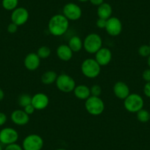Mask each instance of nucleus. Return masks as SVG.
<instances>
[{
	"label": "nucleus",
	"instance_id": "obj_19",
	"mask_svg": "<svg viewBox=\"0 0 150 150\" xmlns=\"http://www.w3.org/2000/svg\"><path fill=\"white\" fill-rule=\"evenodd\" d=\"M112 9L109 3L104 2L97 8V16L99 18L108 20L112 16Z\"/></svg>",
	"mask_w": 150,
	"mask_h": 150
},
{
	"label": "nucleus",
	"instance_id": "obj_36",
	"mask_svg": "<svg viewBox=\"0 0 150 150\" xmlns=\"http://www.w3.org/2000/svg\"><path fill=\"white\" fill-rule=\"evenodd\" d=\"M4 97H5V92L2 88H0V101L3 100Z\"/></svg>",
	"mask_w": 150,
	"mask_h": 150
},
{
	"label": "nucleus",
	"instance_id": "obj_4",
	"mask_svg": "<svg viewBox=\"0 0 150 150\" xmlns=\"http://www.w3.org/2000/svg\"><path fill=\"white\" fill-rule=\"evenodd\" d=\"M105 102L99 96H91L85 102V108L89 114L99 116L105 110Z\"/></svg>",
	"mask_w": 150,
	"mask_h": 150
},
{
	"label": "nucleus",
	"instance_id": "obj_18",
	"mask_svg": "<svg viewBox=\"0 0 150 150\" xmlns=\"http://www.w3.org/2000/svg\"><path fill=\"white\" fill-rule=\"evenodd\" d=\"M73 92L74 96L80 100H86L88 98L91 96L90 88L86 85L76 86Z\"/></svg>",
	"mask_w": 150,
	"mask_h": 150
},
{
	"label": "nucleus",
	"instance_id": "obj_11",
	"mask_svg": "<svg viewBox=\"0 0 150 150\" xmlns=\"http://www.w3.org/2000/svg\"><path fill=\"white\" fill-rule=\"evenodd\" d=\"M105 30L110 36H118L122 32V23L117 17H112L107 20Z\"/></svg>",
	"mask_w": 150,
	"mask_h": 150
},
{
	"label": "nucleus",
	"instance_id": "obj_12",
	"mask_svg": "<svg viewBox=\"0 0 150 150\" xmlns=\"http://www.w3.org/2000/svg\"><path fill=\"white\" fill-rule=\"evenodd\" d=\"M50 103L48 96L44 93H37L32 96V105L35 110H41L47 108Z\"/></svg>",
	"mask_w": 150,
	"mask_h": 150
},
{
	"label": "nucleus",
	"instance_id": "obj_35",
	"mask_svg": "<svg viewBox=\"0 0 150 150\" xmlns=\"http://www.w3.org/2000/svg\"><path fill=\"white\" fill-rule=\"evenodd\" d=\"M89 2H91V4L94 5V6L99 7V5L104 3V0H89Z\"/></svg>",
	"mask_w": 150,
	"mask_h": 150
},
{
	"label": "nucleus",
	"instance_id": "obj_1",
	"mask_svg": "<svg viewBox=\"0 0 150 150\" xmlns=\"http://www.w3.org/2000/svg\"><path fill=\"white\" fill-rule=\"evenodd\" d=\"M69 27V21L63 14H56L52 16L48 23L50 33L54 36H61L67 32Z\"/></svg>",
	"mask_w": 150,
	"mask_h": 150
},
{
	"label": "nucleus",
	"instance_id": "obj_17",
	"mask_svg": "<svg viewBox=\"0 0 150 150\" xmlns=\"http://www.w3.org/2000/svg\"><path fill=\"white\" fill-rule=\"evenodd\" d=\"M56 54L60 60L63 61H69L73 57V52L68 44H61L56 50Z\"/></svg>",
	"mask_w": 150,
	"mask_h": 150
},
{
	"label": "nucleus",
	"instance_id": "obj_24",
	"mask_svg": "<svg viewBox=\"0 0 150 150\" xmlns=\"http://www.w3.org/2000/svg\"><path fill=\"white\" fill-rule=\"evenodd\" d=\"M18 102L20 107L23 108H25L26 106L32 103V96L27 93H23V94L20 95L18 97Z\"/></svg>",
	"mask_w": 150,
	"mask_h": 150
},
{
	"label": "nucleus",
	"instance_id": "obj_8",
	"mask_svg": "<svg viewBox=\"0 0 150 150\" xmlns=\"http://www.w3.org/2000/svg\"><path fill=\"white\" fill-rule=\"evenodd\" d=\"M82 9L78 5L69 2L66 4L63 8V14L69 21H77L82 16Z\"/></svg>",
	"mask_w": 150,
	"mask_h": 150
},
{
	"label": "nucleus",
	"instance_id": "obj_15",
	"mask_svg": "<svg viewBox=\"0 0 150 150\" xmlns=\"http://www.w3.org/2000/svg\"><path fill=\"white\" fill-rule=\"evenodd\" d=\"M112 91L115 96L121 100H125L130 94L129 86L122 81H119L115 83Z\"/></svg>",
	"mask_w": 150,
	"mask_h": 150
},
{
	"label": "nucleus",
	"instance_id": "obj_20",
	"mask_svg": "<svg viewBox=\"0 0 150 150\" xmlns=\"http://www.w3.org/2000/svg\"><path fill=\"white\" fill-rule=\"evenodd\" d=\"M69 47L73 52H79L83 48V41L79 36H72L69 41Z\"/></svg>",
	"mask_w": 150,
	"mask_h": 150
},
{
	"label": "nucleus",
	"instance_id": "obj_32",
	"mask_svg": "<svg viewBox=\"0 0 150 150\" xmlns=\"http://www.w3.org/2000/svg\"><path fill=\"white\" fill-rule=\"evenodd\" d=\"M24 110L25 111V112L27 114H28L29 116H30V115H32L34 113L35 109V108L33 107V105H32V104H30V105H28L27 106H26L25 108H24Z\"/></svg>",
	"mask_w": 150,
	"mask_h": 150
},
{
	"label": "nucleus",
	"instance_id": "obj_13",
	"mask_svg": "<svg viewBox=\"0 0 150 150\" xmlns=\"http://www.w3.org/2000/svg\"><path fill=\"white\" fill-rule=\"evenodd\" d=\"M95 60L101 66L108 65L112 60V52L107 47H102L95 54Z\"/></svg>",
	"mask_w": 150,
	"mask_h": 150
},
{
	"label": "nucleus",
	"instance_id": "obj_42",
	"mask_svg": "<svg viewBox=\"0 0 150 150\" xmlns=\"http://www.w3.org/2000/svg\"><path fill=\"white\" fill-rule=\"evenodd\" d=\"M149 113H150V112H149Z\"/></svg>",
	"mask_w": 150,
	"mask_h": 150
},
{
	"label": "nucleus",
	"instance_id": "obj_40",
	"mask_svg": "<svg viewBox=\"0 0 150 150\" xmlns=\"http://www.w3.org/2000/svg\"><path fill=\"white\" fill-rule=\"evenodd\" d=\"M0 150H4L3 148H2V145H1V144H0Z\"/></svg>",
	"mask_w": 150,
	"mask_h": 150
},
{
	"label": "nucleus",
	"instance_id": "obj_33",
	"mask_svg": "<svg viewBox=\"0 0 150 150\" xmlns=\"http://www.w3.org/2000/svg\"><path fill=\"white\" fill-rule=\"evenodd\" d=\"M144 93L146 97L150 98V82L146 83L144 86Z\"/></svg>",
	"mask_w": 150,
	"mask_h": 150
},
{
	"label": "nucleus",
	"instance_id": "obj_30",
	"mask_svg": "<svg viewBox=\"0 0 150 150\" xmlns=\"http://www.w3.org/2000/svg\"><path fill=\"white\" fill-rule=\"evenodd\" d=\"M18 26H17L16 24H14V23L11 22V24H8V33H11V34H13V33H16L17 30H18Z\"/></svg>",
	"mask_w": 150,
	"mask_h": 150
},
{
	"label": "nucleus",
	"instance_id": "obj_28",
	"mask_svg": "<svg viewBox=\"0 0 150 150\" xmlns=\"http://www.w3.org/2000/svg\"><path fill=\"white\" fill-rule=\"evenodd\" d=\"M4 150H24V149H23L21 146H20L19 144L15 143V144H10V145L6 146Z\"/></svg>",
	"mask_w": 150,
	"mask_h": 150
},
{
	"label": "nucleus",
	"instance_id": "obj_6",
	"mask_svg": "<svg viewBox=\"0 0 150 150\" xmlns=\"http://www.w3.org/2000/svg\"><path fill=\"white\" fill-rule=\"evenodd\" d=\"M21 146L24 150H41L44 140L38 134H30L24 138Z\"/></svg>",
	"mask_w": 150,
	"mask_h": 150
},
{
	"label": "nucleus",
	"instance_id": "obj_31",
	"mask_svg": "<svg viewBox=\"0 0 150 150\" xmlns=\"http://www.w3.org/2000/svg\"><path fill=\"white\" fill-rule=\"evenodd\" d=\"M142 77L144 79V81H146V83H148L150 82V69H146L144 71L142 74Z\"/></svg>",
	"mask_w": 150,
	"mask_h": 150
},
{
	"label": "nucleus",
	"instance_id": "obj_39",
	"mask_svg": "<svg viewBox=\"0 0 150 150\" xmlns=\"http://www.w3.org/2000/svg\"><path fill=\"white\" fill-rule=\"evenodd\" d=\"M55 150H67V149H63V148H59V149H55Z\"/></svg>",
	"mask_w": 150,
	"mask_h": 150
},
{
	"label": "nucleus",
	"instance_id": "obj_34",
	"mask_svg": "<svg viewBox=\"0 0 150 150\" xmlns=\"http://www.w3.org/2000/svg\"><path fill=\"white\" fill-rule=\"evenodd\" d=\"M8 120V117H7L6 114L2 112H0V127L3 126Z\"/></svg>",
	"mask_w": 150,
	"mask_h": 150
},
{
	"label": "nucleus",
	"instance_id": "obj_5",
	"mask_svg": "<svg viewBox=\"0 0 150 150\" xmlns=\"http://www.w3.org/2000/svg\"><path fill=\"white\" fill-rule=\"evenodd\" d=\"M144 105V99L138 93H130L124 100V106L126 110L132 113H136L143 109Z\"/></svg>",
	"mask_w": 150,
	"mask_h": 150
},
{
	"label": "nucleus",
	"instance_id": "obj_16",
	"mask_svg": "<svg viewBox=\"0 0 150 150\" xmlns=\"http://www.w3.org/2000/svg\"><path fill=\"white\" fill-rule=\"evenodd\" d=\"M24 64L26 69L29 71H35L41 64V58L36 53L31 52L27 54L24 58Z\"/></svg>",
	"mask_w": 150,
	"mask_h": 150
},
{
	"label": "nucleus",
	"instance_id": "obj_27",
	"mask_svg": "<svg viewBox=\"0 0 150 150\" xmlns=\"http://www.w3.org/2000/svg\"><path fill=\"white\" fill-rule=\"evenodd\" d=\"M91 96H99L102 94V88L99 85H93L90 88Z\"/></svg>",
	"mask_w": 150,
	"mask_h": 150
},
{
	"label": "nucleus",
	"instance_id": "obj_21",
	"mask_svg": "<svg viewBox=\"0 0 150 150\" xmlns=\"http://www.w3.org/2000/svg\"><path fill=\"white\" fill-rule=\"evenodd\" d=\"M57 74L54 71H47L44 72L41 76V82L45 85H51L56 82L57 78Z\"/></svg>",
	"mask_w": 150,
	"mask_h": 150
},
{
	"label": "nucleus",
	"instance_id": "obj_25",
	"mask_svg": "<svg viewBox=\"0 0 150 150\" xmlns=\"http://www.w3.org/2000/svg\"><path fill=\"white\" fill-rule=\"evenodd\" d=\"M51 53L52 51L50 47H47V46H42L38 48L36 54L41 59H47L50 57Z\"/></svg>",
	"mask_w": 150,
	"mask_h": 150
},
{
	"label": "nucleus",
	"instance_id": "obj_3",
	"mask_svg": "<svg viewBox=\"0 0 150 150\" xmlns=\"http://www.w3.org/2000/svg\"><path fill=\"white\" fill-rule=\"evenodd\" d=\"M102 47V38L96 33H90L83 40V48L89 54H96Z\"/></svg>",
	"mask_w": 150,
	"mask_h": 150
},
{
	"label": "nucleus",
	"instance_id": "obj_38",
	"mask_svg": "<svg viewBox=\"0 0 150 150\" xmlns=\"http://www.w3.org/2000/svg\"><path fill=\"white\" fill-rule=\"evenodd\" d=\"M78 1H80V2H87V1H89V0H78Z\"/></svg>",
	"mask_w": 150,
	"mask_h": 150
},
{
	"label": "nucleus",
	"instance_id": "obj_10",
	"mask_svg": "<svg viewBox=\"0 0 150 150\" xmlns=\"http://www.w3.org/2000/svg\"><path fill=\"white\" fill-rule=\"evenodd\" d=\"M30 17L28 11L23 7H18L12 11L11 13V21L17 26L24 25L27 22Z\"/></svg>",
	"mask_w": 150,
	"mask_h": 150
},
{
	"label": "nucleus",
	"instance_id": "obj_26",
	"mask_svg": "<svg viewBox=\"0 0 150 150\" xmlns=\"http://www.w3.org/2000/svg\"><path fill=\"white\" fill-rule=\"evenodd\" d=\"M138 54L143 57H148L150 55V47L147 44L141 45L138 48Z\"/></svg>",
	"mask_w": 150,
	"mask_h": 150
},
{
	"label": "nucleus",
	"instance_id": "obj_29",
	"mask_svg": "<svg viewBox=\"0 0 150 150\" xmlns=\"http://www.w3.org/2000/svg\"><path fill=\"white\" fill-rule=\"evenodd\" d=\"M106 23H107V20L99 18L97 20H96V27L99 29H105V27H106Z\"/></svg>",
	"mask_w": 150,
	"mask_h": 150
},
{
	"label": "nucleus",
	"instance_id": "obj_9",
	"mask_svg": "<svg viewBox=\"0 0 150 150\" xmlns=\"http://www.w3.org/2000/svg\"><path fill=\"white\" fill-rule=\"evenodd\" d=\"M18 132L11 127H5L0 130V143L8 146L15 144L18 140Z\"/></svg>",
	"mask_w": 150,
	"mask_h": 150
},
{
	"label": "nucleus",
	"instance_id": "obj_14",
	"mask_svg": "<svg viewBox=\"0 0 150 150\" xmlns=\"http://www.w3.org/2000/svg\"><path fill=\"white\" fill-rule=\"evenodd\" d=\"M11 121L18 126H24L30 122V116L27 114L24 110H15L11 116Z\"/></svg>",
	"mask_w": 150,
	"mask_h": 150
},
{
	"label": "nucleus",
	"instance_id": "obj_37",
	"mask_svg": "<svg viewBox=\"0 0 150 150\" xmlns=\"http://www.w3.org/2000/svg\"><path fill=\"white\" fill-rule=\"evenodd\" d=\"M147 64H148L149 68L150 69V55L147 57Z\"/></svg>",
	"mask_w": 150,
	"mask_h": 150
},
{
	"label": "nucleus",
	"instance_id": "obj_41",
	"mask_svg": "<svg viewBox=\"0 0 150 150\" xmlns=\"http://www.w3.org/2000/svg\"><path fill=\"white\" fill-rule=\"evenodd\" d=\"M149 47H150V41H149Z\"/></svg>",
	"mask_w": 150,
	"mask_h": 150
},
{
	"label": "nucleus",
	"instance_id": "obj_2",
	"mask_svg": "<svg viewBox=\"0 0 150 150\" xmlns=\"http://www.w3.org/2000/svg\"><path fill=\"white\" fill-rule=\"evenodd\" d=\"M81 71L88 78H96L100 74L101 66L95 59L87 58L82 63Z\"/></svg>",
	"mask_w": 150,
	"mask_h": 150
},
{
	"label": "nucleus",
	"instance_id": "obj_7",
	"mask_svg": "<svg viewBox=\"0 0 150 150\" xmlns=\"http://www.w3.org/2000/svg\"><path fill=\"white\" fill-rule=\"evenodd\" d=\"M55 83L57 88L63 93L72 92L76 87V83L74 80L66 74H61L58 75Z\"/></svg>",
	"mask_w": 150,
	"mask_h": 150
},
{
	"label": "nucleus",
	"instance_id": "obj_23",
	"mask_svg": "<svg viewBox=\"0 0 150 150\" xmlns=\"http://www.w3.org/2000/svg\"><path fill=\"white\" fill-rule=\"evenodd\" d=\"M18 0H2V5L6 11H13L18 8Z\"/></svg>",
	"mask_w": 150,
	"mask_h": 150
},
{
	"label": "nucleus",
	"instance_id": "obj_22",
	"mask_svg": "<svg viewBox=\"0 0 150 150\" xmlns=\"http://www.w3.org/2000/svg\"><path fill=\"white\" fill-rule=\"evenodd\" d=\"M136 117L141 123H146L150 121V113L147 110L143 108L136 112Z\"/></svg>",
	"mask_w": 150,
	"mask_h": 150
}]
</instances>
